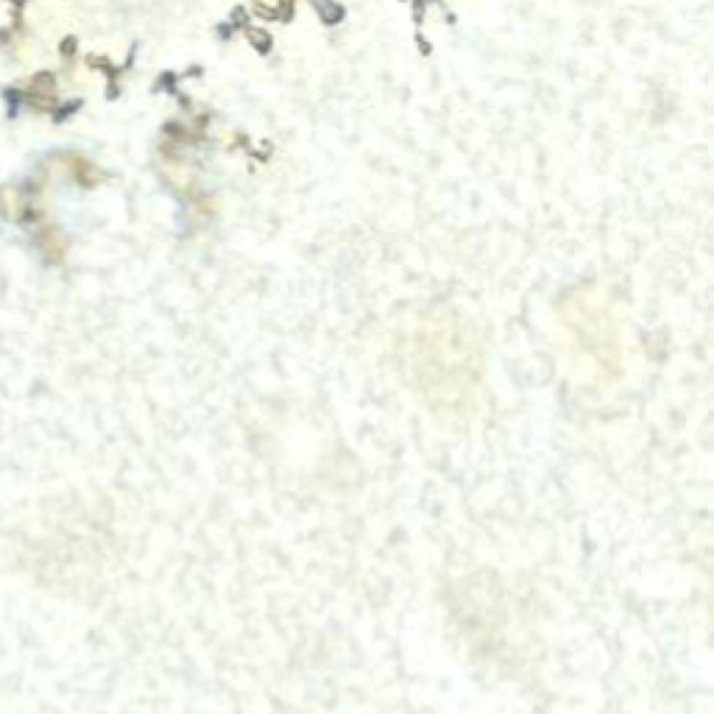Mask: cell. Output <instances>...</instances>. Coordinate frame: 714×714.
I'll return each mask as SVG.
<instances>
[{"label":"cell","instance_id":"cell-1","mask_svg":"<svg viewBox=\"0 0 714 714\" xmlns=\"http://www.w3.org/2000/svg\"><path fill=\"white\" fill-rule=\"evenodd\" d=\"M26 199H23V188H17V185H6V188H0V210H3V215L6 218H12V221H20V215H23V210H26Z\"/></svg>","mask_w":714,"mask_h":714},{"label":"cell","instance_id":"cell-2","mask_svg":"<svg viewBox=\"0 0 714 714\" xmlns=\"http://www.w3.org/2000/svg\"><path fill=\"white\" fill-rule=\"evenodd\" d=\"M31 90L34 92H42V95H53L56 90V76L51 70H40L31 76Z\"/></svg>","mask_w":714,"mask_h":714},{"label":"cell","instance_id":"cell-3","mask_svg":"<svg viewBox=\"0 0 714 714\" xmlns=\"http://www.w3.org/2000/svg\"><path fill=\"white\" fill-rule=\"evenodd\" d=\"M73 51H76V40H73V37H67V40L62 42V53H65V56H70Z\"/></svg>","mask_w":714,"mask_h":714},{"label":"cell","instance_id":"cell-4","mask_svg":"<svg viewBox=\"0 0 714 714\" xmlns=\"http://www.w3.org/2000/svg\"><path fill=\"white\" fill-rule=\"evenodd\" d=\"M9 3H12V6H15V12H20V9H23V6H26V0H9Z\"/></svg>","mask_w":714,"mask_h":714}]
</instances>
